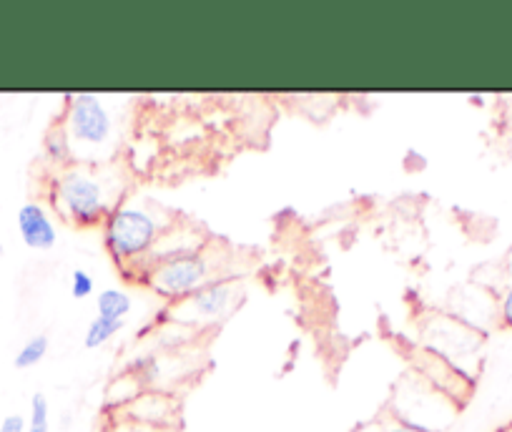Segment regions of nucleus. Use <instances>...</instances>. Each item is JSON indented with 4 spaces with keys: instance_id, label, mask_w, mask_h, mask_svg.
Returning a JSON list of instances; mask_svg holds the SVG:
<instances>
[{
    "instance_id": "obj_1",
    "label": "nucleus",
    "mask_w": 512,
    "mask_h": 432,
    "mask_svg": "<svg viewBox=\"0 0 512 432\" xmlns=\"http://www.w3.org/2000/svg\"><path fill=\"white\" fill-rule=\"evenodd\" d=\"M126 179L116 164H71L56 171L48 189L53 211L78 229L103 227L123 201Z\"/></svg>"
},
{
    "instance_id": "obj_2",
    "label": "nucleus",
    "mask_w": 512,
    "mask_h": 432,
    "mask_svg": "<svg viewBox=\"0 0 512 432\" xmlns=\"http://www.w3.org/2000/svg\"><path fill=\"white\" fill-rule=\"evenodd\" d=\"M176 222V214L156 201L123 199L103 222V244L126 277H134L156 239Z\"/></svg>"
},
{
    "instance_id": "obj_3",
    "label": "nucleus",
    "mask_w": 512,
    "mask_h": 432,
    "mask_svg": "<svg viewBox=\"0 0 512 432\" xmlns=\"http://www.w3.org/2000/svg\"><path fill=\"white\" fill-rule=\"evenodd\" d=\"M229 267V252L221 244L209 242L201 252L184 254V257L169 259V262H161L156 267L146 269L139 277V282H144L161 299L179 302V299H186L189 294L199 292L201 287L216 282V279L236 277Z\"/></svg>"
},
{
    "instance_id": "obj_4",
    "label": "nucleus",
    "mask_w": 512,
    "mask_h": 432,
    "mask_svg": "<svg viewBox=\"0 0 512 432\" xmlns=\"http://www.w3.org/2000/svg\"><path fill=\"white\" fill-rule=\"evenodd\" d=\"M61 129L71 146L73 164H106L116 136V116L101 96L76 93L63 108Z\"/></svg>"
},
{
    "instance_id": "obj_5",
    "label": "nucleus",
    "mask_w": 512,
    "mask_h": 432,
    "mask_svg": "<svg viewBox=\"0 0 512 432\" xmlns=\"http://www.w3.org/2000/svg\"><path fill=\"white\" fill-rule=\"evenodd\" d=\"M485 332L475 330L450 312H430L417 324V345L435 352L475 380L485 352Z\"/></svg>"
},
{
    "instance_id": "obj_6",
    "label": "nucleus",
    "mask_w": 512,
    "mask_h": 432,
    "mask_svg": "<svg viewBox=\"0 0 512 432\" xmlns=\"http://www.w3.org/2000/svg\"><path fill=\"white\" fill-rule=\"evenodd\" d=\"M460 407L452 400H447L445 395L435 390V387L427 385L422 377H417L415 372L405 377L400 382L395 392V400H392L390 412L400 420L412 422L417 427H425V430L442 432V427H447L452 422V417L457 415Z\"/></svg>"
},
{
    "instance_id": "obj_7",
    "label": "nucleus",
    "mask_w": 512,
    "mask_h": 432,
    "mask_svg": "<svg viewBox=\"0 0 512 432\" xmlns=\"http://www.w3.org/2000/svg\"><path fill=\"white\" fill-rule=\"evenodd\" d=\"M236 284H239L236 277L216 279L186 299L171 302V307L164 314L176 327H199V324L221 322L236 307V299H239Z\"/></svg>"
},
{
    "instance_id": "obj_8",
    "label": "nucleus",
    "mask_w": 512,
    "mask_h": 432,
    "mask_svg": "<svg viewBox=\"0 0 512 432\" xmlns=\"http://www.w3.org/2000/svg\"><path fill=\"white\" fill-rule=\"evenodd\" d=\"M410 362H412V372H415L417 377H422L427 385L435 387L440 395H445L447 400L455 402L457 407H462L467 400H470L475 380L467 377L465 372L457 370V367L450 365L447 360L437 357L435 352L425 350V347L420 345H412Z\"/></svg>"
},
{
    "instance_id": "obj_9",
    "label": "nucleus",
    "mask_w": 512,
    "mask_h": 432,
    "mask_svg": "<svg viewBox=\"0 0 512 432\" xmlns=\"http://www.w3.org/2000/svg\"><path fill=\"white\" fill-rule=\"evenodd\" d=\"M206 244H209V234H206L199 224L174 222L159 239H156L154 249L146 254V259L134 272V279H139L146 269L156 267V264L169 262V259H176V257H184V254L201 252Z\"/></svg>"
},
{
    "instance_id": "obj_10",
    "label": "nucleus",
    "mask_w": 512,
    "mask_h": 432,
    "mask_svg": "<svg viewBox=\"0 0 512 432\" xmlns=\"http://www.w3.org/2000/svg\"><path fill=\"white\" fill-rule=\"evenodd\" d=\"M179 417V402L171 395L159 390H144L136 400L116 410V420L136 422V425L151 427V430H169Z\"/></svg>"
},
{
    "instance_id": "obj_11",
    "label": "nucleus",
    "mask_w": 512,
    "mask_h": 432,
    "mask_svg": "<svg viewBox=\"0 0 512 432\" xmlns=\"http://www.w3.org/2000/svg\"><path fill=\"white\" fill-rule=\"evenodd\" d=\"M18 234H21L23 244L28 249H36V252H48V249L56 247L58 242V229L53 216L48 214V209L38 201H28L18 209Z\"/></svg>"
},
{
    "instance_id": "obj_12",
    "label": "nucleus",
    "mask_w": 512,
    "mask_h": 432,
    "mask_svg": "<svg viewBox=\"0 0 512 432\" xmlns=\"http://www.w3.org/2000/svg\"><path fill=\"white\" fill-rule=\"evenodd\" d=\"M131 309H134V299H131V294L128 292H123V289L106 287L98 292V297H96L98 317L121 319V322H126V317L131 314Z\"/></svg>"
},
{
    "instance_id": "obj_13",
    "label": "nucleus",
    "mask_w": 512,
    "mask_h": 432,
    "mask_svg": "<svg viewBox=\"0 0 512 432\" xmlns=\"http://www.w3.org/2000/svg\"><path fill=\"white\" fill-rule=\"evenodd\" d=\"M123 327H126V322H121V319H106L96 314V317L91 319V324L86 327L83 345H86V350H98V347L106 345L111 337H116Z\"/></svg>"
},
{
    "instance_id": "obj_14",
    "label": "nucleus",
    "mask_w": 512,
    "mask_h": 432,
    "mask_svg": "<svg viewBox=\"0 0 512 432\" xmlns=\"http://www.w3.org/2000/svg\"><path fill=\"white\" fill-rule=\"evenodd\" d=\"M46 154H48V159L58 166V169L73 164L71 146H68V139H66V134H63L61 124L53 126V129L46 134Z\"/></svg>"
},
{
    "instance_id": "obj_15",
    "label": "nucleus",
    "mask_w": 512,
    "mask_h": 432,
    "mask_svg": "<svg viewBox=\"0 0 512 432\" xmlns=\"http://www.w3.org/2000/svg\"><path fill=\"white\" fill-rule=\"evenodd\" d=\"M48 355V337L46 335H36L26 342V345L18 350L16 362L13 365L18 370H28V367H36L38 362H43V357Z\"/></svg>"
},
{
    "instance_id": "obj_16",
    "label": "nucleus",
    "mask_w": 512,
    "mask_h": 432,
    "mask_svg": "<svg viewBox=\"0 0 512 432\" xmlns=\"http://www.w3.org/2000/svg\"><path fill=\"white\" fill-rule=\"evenodd\" d=\"M497 314H500V324L512 330V254L505 264V282L497 292Z\"/></svg>"
},
{
    "instance_id": "obj_17",
    "label": "nucleus",
    "mask_w": 512,
    "mask_h": 432,
    "mask_svg": "<svg viewBox=\"0 0 512 432\" xmlns=\"http://www.w3.org/2000/svg\"><path fill=\"white\" fill-rule=\"evenodd\" d=\"M28 427H41V430H51V405L43 392H36L31 397V417H28Z\"/></svg>"
},
{
    "instance_id": "obj_18",
    "label": "nucleus",
    "mask_w": 512,
    "mask_h": 432,
    "mask_svg": "<svg viewBox=\"0 0 512 432\" xmlns=\"http://www.w3.org/2000/svg\"><path fill=\"white\" fill-rule=\"evenodd\" d=\"M96 289V279L86 269H73L71 274V297L73 299H88Z\"/></svg>"
},
{
    "instance_id": "obj_19",
    "label": "nucleus",
    "mask_w": 512,
    "mask_h": 432,
    "mask_svg": "<svg viewBox=\"0 0 512 432\" xmlns=\"http://www.w3.org/2000/svg\"><path fill=\"white\" fill-rule=\"evenodd\" d=\"M374 427H377V432H432V430H425V427L412 425V422L400 420V417L392 415L390 410H387L382 417H379L377 425H374Z\"/></svg>"
},
{
    "instance_id": "obj_20",
    "label": "nucleus",
    "mask_w": 512,
    "mask_h": 432,
    "mask_svg": "<svg viewBox=\"0 0 512 432\" xmlns=\"http://www.w3.org/2000/svg\"><path fill=\"white\" fill-rule=\"evenodd\" d=\"M0 432H28L26 417L18 415V412H13V415H6V417H3V422H0Z\"/></svg>"
},
{
    "instance_id": "obj_21",
    "label": "nucleus",
    "mask_w": 512,
    "mask_h": 432,
    "mask_svg": "<svg viewBox=\"0 0 512 432\" xmlns=\"http://www.w3.org/2000/svg\"><path fill=\"white\" fill-rule=\"evenodd\" d=\"M108 432H161V430H151V427L136 425V422L116 420V417H113V427Z\"/></svg>"
},
{
    "instance_id": "obj_22",
    "label": "nucleus",
    "mask_w": 512,
    "mask_h": 432,
    "mask_svg": "<svg viewBox=\"0 0 512 432\" xmlns=\"http://www.w3.org/2000/svg\"><path fill=\"white\" fill-rule=\"evenodd\" d=\"M28 432H48V430H41V427H28Z\"/></svg>"
},
{
    "instance_id": "obj_23",
    "label": "nucleus",
    "mask_w": 512,
    "mask_h": 432,
    "mask_svg": "<svg viewBox=\"0 0 512 432\" xmlns=\"http://www.w3.org/2000/svg\"><path fill=\"white\" fill-rule=\"evenodd\" d=\"M500 432H512V422H510V425H507V427H502Z\"/></svg>"
},
{
    "instance_id": "obj_24",
    "label": "nucleus",
    "mask_w": 512,
    "mask_h": 432,
    "mask_svg": "<svg viewBox=\"0 0 512 432\" xmlns=\"http://www.w3.org/2000/svg\"><path fill=\"white\" fill-rule=\"evenodd\" d=\"M0 254H3V244H0Z\"/></svg>"
},
{
    "instance_id": "obj_25",
    "label": "nucleus",
    "mask_w": 512,
    "mask_h": 432,
    "mask_svg": "<svg viewBox=\"0 0 512 432\" xmlns=\"http://www.w3.org/2000/svg\"><path fill=\"white\" fill-rule=\"evenodd\" d=\"M374 432H377V427H374Z\"/></svg>"
}]
</instances>
